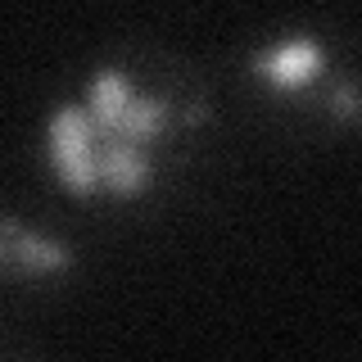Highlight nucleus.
Wrapping results in <instances>:
<instances>
[{"mask_svg":"<svg viewBox=\"0 0 362 362\" xmlns=\"http://www.w3.org/2000/svg\"><path fill=\"white\" fill-rule=\"evenodd\" d=\"M177 122V100L141 90L122 68H95L77 100L45 113V163L77 204H132L158 181V154Z\"/></svg>","mask_w":362,"mask_h":362,"instance_id":"f257e3e1","label":"nucleus"},{"mask_svg":"<svg viewBox=\"0 0 362 362\" xmlns=\"http://www.w3.org/2000/svg\"><path fill=\"white\" fill-rule=\"evenodd\" d=\"M77 267V249L50 231H32L14 213H0V276L5 281H50Z\"/></svg>","mask_w":362,"mask_h":362,"instance_id":"f03ea898","label":"nucleus"},{"mask_svg":"<svg viewBox=\"0 0 362 362\" xmlns=\"http://www.w3.org/2000/svg\"><path fill=\"white\" fill-rule=\"evenodd\" d=\"M249 73H254V82L263 90H272V95H299V90L322 82L326 45L317 37H308V32L286 37V41H272L249 59Z\"/></svg>","mask_w":362,"mask_h":362,"instance_id":"7ed1b4c3","label":"nucleus"},{"mask_svg":"<svg viewBox=\"0 0 362 362\" xmlns=\"http://www.w3.org/2000/svg\"><path fill=\"white\" fill-rule=\"evenodd\" d=\"M335 113L344 122H354V113H358V95H354V86H339L335 90Z\"/></svg>","mask_w":362,"mask_h":362,"instance_id":"20e7f679","label":"nucleus"}]
</instances>
